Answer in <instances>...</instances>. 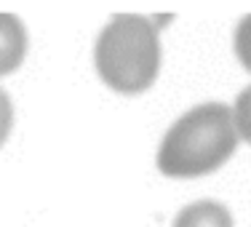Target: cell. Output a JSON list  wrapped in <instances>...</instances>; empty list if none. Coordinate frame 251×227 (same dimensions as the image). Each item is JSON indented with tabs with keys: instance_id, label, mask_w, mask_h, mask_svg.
I'll return each instance as SVG.
<instances>
[{
	"instance_id": "8992f818",
	"label": "cell",
	"mask_w": 251,
	"mask_h": 227,
	"mask_svg": "<svg viewBox=\"0 0 251 227\" xmlns=\"http://www.w3.org/2000/svg\"><path fill=\"white\" fill-rule=\"evenodd\" d=\"M235 53L241 64L251 73V16H246L235 29Z\"/></svg>"
},
{
	"instance_id": "52a82bcc",
	"label": "cell",
	"mask_w": 251,
	"mask_h": 227,
	"mask_svg": "<svg viewBox=\"0 0 251 227\" xmlns=\"http://www.w3.org/2000/svg\"><path fill=\"white\" fill-rule=\"evenodd\" d=\"M11 123H14V107H11L8 94L0 88V147H3V142L11 134Z\"/></svg>"
},
{
	"instance_id": "6da1fadb",
	"label": "cell",
	"mask_w": 251,
	"mask_h": 227,
	"mask_svg": "<svg viewBox=\"0 0 251 227\" xmlns=\"http://www.w3.org/2000/svg\"><path fill=\"white\" fill-rule=\"evenodd\" d=\"M238 147V131L227 104H201L182 115L158 150V169L166 177L190 179L217 171Z\"/></svg>"
},
{
	"instance_id": "277c9868",
	"label": "cell",
	"mask_w": 251,
	"mask_h": 227,
	"mask_svg": "<svg viewBox=\"0 0 251 227\" xmlns=\"http://www.w3.org/2000/svg\"><path fill=\"white\" fill-rule=\"evenodd\" d=\"M174 227H235V225H232L230 211L222 203L198 201L179 211V217L174 219Z\"/></svg>"
},
{
	"instance_id": "5b68a950",
	"label": "cell",
	"mask_w": 251,
	"mask_h": 227,
	"mask_svg": "<svg viewBox=\"0 0 251 227\" xmlns=\"http://www.w3.org/2000/svg\"><path fill=\"white\" fill-rule=\"evenodd\" d=\"M232 121H235L238 139H246L251 145V86L238 97L235 107H232Z\"/></svg>"
},
{
	"instance_id": "7a4b0ae2",
	"label": "cell",
	"mask_w": 251,
	"mask_h": 227,
	"mask_svg": "<svg viewBox=\"0 0 251 227\" xmlns=\"http://www.w3.org/2000/svg\"><path fill=\"white\" fill-rule=\"evenodd\" d=\"M155 22L145 16H115L97 40V70L121 94H142L160 67V40Z\"/></svg>"
},
{
	"instance_id": "3957f363",
	"label": "cell",
	"mask_w": 251,
	"mask_h": 227,
	"mask_svg": "<svg viewBox=\"0 0 251 227\" xmlns=\"http://www.w3.org/2000/svg\"><path fill=\"white\" fill-rule=\"evenodd\" d=\"M27 53V32L11 14H0V77L14 73Z\"/></svg>"
}]
</instances>
